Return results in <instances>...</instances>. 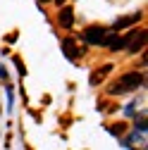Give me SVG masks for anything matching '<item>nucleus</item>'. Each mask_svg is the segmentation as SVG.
Wrapping results in <instances>:
<instances>
[{
    "label": "nucleus",
    "mask_w": 148,
    "mask_h": 150,
    "mask_svg": "<svg viewBox=\"0 0 148 150\" xmlns=\"http://www.w3.org/2000/svg\"><path fill=\"white\" fill-rule=\"evenodd\" d=\"M141 19V12H134V14H129V17H122V19H117L115 22V31H122V29H127V26H132V24H136Z\"/></svg>",
    "instance_id": "obj_6"
},
{
    "label": "nucleus",
    "mask_w": 148,
    "mask_h": 150,
    "mask_svg": "<svg viewBox=\"0 0 148 150\" xmlns=\"http://www.w3.org/2000/svg\"><path fill=\"white\" fill-rule=\"evenodd\" d=\"M143 45H146V31L143 29H132L124 36V48L129 52H139V50H143Z\"/></svg>",
    "instance_id": "obj_3"
},
{
    "label": "nucleus",
    "mask_w": 148,
    "mask_h": 150,
    "mask_svg": "<svg viewBox=\"0 0 148 150\" xmlns=\"http://www.w3.org/2000/svg\"><path fill=\"white\" fill-rule=\"evenodd\" d=\"M141 86H143V74H141V71H127V74H122L115 83H110L107 93H110V96H120V93L136 91V88H141Z\"/></svg>",
    "instance_id": "obj_1"
},
{
    "label": "nucleus",
    "mask_w": 148,
    "mask_h": 150,
    "mask_svg": "<svg viewBox=\"0 0 148 150\" xmlns=\"http://www.w3.org/2000/svg\"><path fill=\"white\" fill-rule=\"evenodd\" d=\"M58 19H60V26H62V29H72V24H74V10L60 5V14H58Z\"/></svg>",
    "instance_id": "obj_5"
},
{
    "label": "nucleus",
    "mask_w": 148,
    "mask_h": 150,
    "mask_svg": "<svg viewBox=\"0 0 148 150\" xmlns=\"http://www.w3.org/2000/svg\"><path fill=\"white\" fill-rule=\"evenodd\" d=\"M110 69H112V64H103L100 69H96L93 74H91V86H98V83L107 76V74H110Z\"/></svg>",
    "instance_id": "obj_7"
},
{
    "label": "nucleus",
    "mask_w": 148,
    "mask_h": 150,
    "mask_svg": "<svg viewBox=\"0 0 148 150\" xmlns=\"http://www.w3.org/2000/svg\"><path fill=\"white\" fill-rule=\"evenodd\" d=\"M62 52L67 55L69 60H77L79 55H84V48H79L74 38H65V41H62Z\"/></svg>",
    "instance_id": "obj_4"
},
{
    "label": "nucleus",
    "mask_w": 148,
    "mask_h": 150,
    "mask_svg": "<svg viewBox=\"0 0 148 150\" xmlns=\"http://www.w3.org/2000/svg\"><path fill=\"white\" fill-rule=\"evenodd\" d=\"M38 3H50V0H38Z\"/></svg>",
    "instance_id": "obj_8"
},
{
    "label": "nucleus",
    "mask_w": 148,
    "mask_h": 150,
    "mask_svg": "<svg viewBox=\"0 0 148 150\" xmlns=\"http://www.w3.org/2000/svg\"><path fill=\"white\" fill-rule=\"evenodd\" d=\"M112 33H115V29H110V26H88L84 31V41L91 45H105Z\"/></svg>",
    "instance_id": "obj_2"
}]
</instances>
